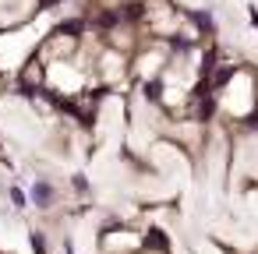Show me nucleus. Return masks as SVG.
Segmentation results:
<instances>
[{
  "instance_id": "1",
  "label": "nucleus",
  "mask_w": 258,
  "mask_h": 254,
  "mask_svg": "<svg viewBox=\"0 0 258 254\" xmlns=\"http://www.w3.org/2000/svg\"><path fill=\"white\" fill-rule=\"evenodd\" d=\"M32 201H36L39 208H50V201H53V187H50L46 180H39V184L32 187Z\"/></svg>"
},
{
  "instance_id": "3",
  "label": "nucleus",
  "mask_w": 258,
  "mask_h": 254,
  "mask_svg": "<svg viewBox=\"0 0 258 254\" xmlns=\"http://www.w3.org/2000/svg\"><path fill=\"white\" fill-rule=\"evenodd\" d=\"M75 191H89V180H85V177H82V173H78V177H75Z\"/></svg>"
},
{
  "instance_id": "4",
  "label": "nucleus",
  "mask_w": 258,
  "mask_h": 254,
  "mask_svg": "<svg viewBox=\"0 0 258 254\" xmlns=\"http://www.w3.org/2000/svg\"><path fill=\"white\" fill-rule=\"evenodd\" d=\"M11 201H15V205H25V194H22L18 187H11Z\"/></svg>"
},
{
  "instance_id": "2",
  "label": "nucleus",
  "mask_w": 258,
  "mask_h": 254,
  "mask_svg": "<svg viewBox=\"0 0 258 254\" xmlns=\"http://www.w3.org/2000/svg\"><path fill=\"white\" fill-rule=\"evenodd\" d=\"M191 18H195V25H198L202 32H209V29H212V22H209V15H205V11H195Z\"/></svg>"
}]
</instances>
